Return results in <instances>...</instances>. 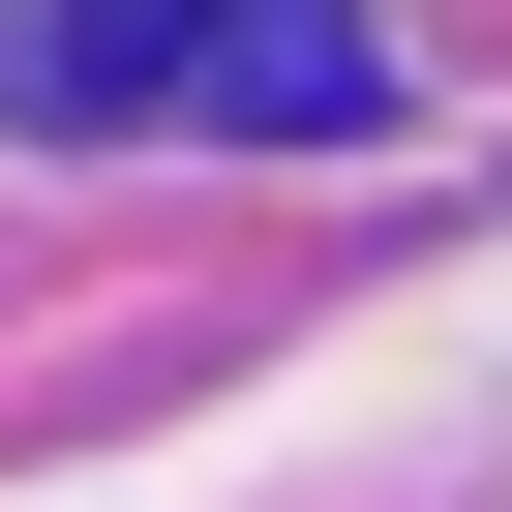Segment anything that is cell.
<instances>
[{"instance_id":"1","label":"cell","mask_w":512,"mask_h":512,"mask_svg":"<svg viewBox=\"0 0 512 512\" xmlns=\"http://www.w3.org/2000/svg\"><path fill=\"white\" fill-rule=\"evenodd\" d=\"M0 91L31 121H362L392 91V31L362 0H31V31H0Z\"/></svg>"}]
</instances>
